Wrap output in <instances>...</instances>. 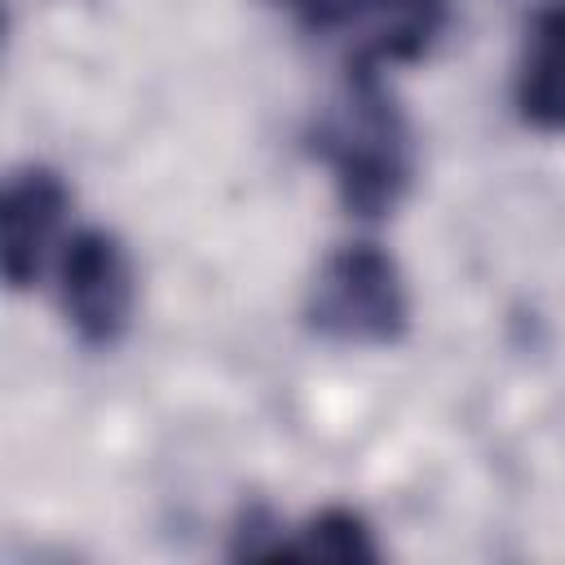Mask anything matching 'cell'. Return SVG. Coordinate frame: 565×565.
I'll return each instance as SVG.
<instances>
[{
  "label": "cell",
  "mask_w": 565,
  "mask_h": 565,
  "mask_svg": "<svg viewBox=\"0 0 565 565\" xmlns=\"http://www.w3.org/2000/svg\"><path fill=\"white\" fill-rule=\"evenodd\" d=\"M313 150L331 168L349 216L380 221L406 199L415 177V137L397 97L384 88L380 66H344V84L313 128Z\"/></svg>",
  "instance_id": "6da1fadb"
},
{
  "label": "cell",
  "mask_w": 565,
  "mask_h": 565,
  "mask_svg": "<svg viewBox=\"0 0 565 565\" xmlns=\"http://www.w3.org/2000/svg\"><path fill=\"white\" fill-rule=\"evenodd\" d=\"M305 322L309 331L335 344H397L411 327V300L393 256L375 243L335 247L309 282Z\"/></svg>",
  "instance_id": "7a4b0ae2"
},
{
  "label": "cell",
  "mask_w": 565,
  "mask_h": 565,
  "mask_svg": "<svg viewBox=\"0 0 565 565\" xmlns=\"http://www.w3.org/2000/svg\"><path fill=\"white\" fill-rule=\"evenodd\" d=\"M57 296H62L66 322L88 349L119 344L132 322V300H137L132 260L119 234L102 225L75 230L57 260Z\"/></svg>",
  "instance_id": "3957f363"
},
{
  "label": "cell",
  "mask_w": 565,
  "mask_h": 565,
  "mask_svg": "<svg viewBox=\"0 0 565 565\" xmlns=\"http://www.w3.org/2000/svg\"><path fill=\"white\" fill-rule=\"evenodd\" d=\"M446 22V0H327L318 31H349V62H415Z\"/></svg>",
  "instance_id": "277c9868"
},
{
  "label": "cell",
  "mask_w": 565,
  "mask_h": 565,
  "mask_svg": "<svg viewBox=\"0 0 565 565\" xmlns=\"http://www.w3.org/2000/svg\"><path fill=\"white\" fill-rule=\"evenodd\" d=\"M66 203H71L66 181L44 163H26L9 177L0 225H4V278L13 291H26L40 278L49 243L62 230Z\"/></svg>",
  "instance_id": "5b68a950"
},
{
  "label": "cell",
  "mask_w": 565,
  "mask_h": 565,
  "mask_svg": "<svg viewBox=\"0 0 565 565\" xmlns=\"http://www.w3.org/2000/svg\"><path fill=\"white\" fill-rule=\"evenodd\" d=\"M521 119L543 132H565V4L543 9L530 26L516 71Z\"/></svg>",
  "instance_id": "8992f818"
},
{
  "label": "cell",
  "mask_w": 565,
  "mask_h": 565,
  "mask_svg": "<svg viewBox=\"0 0 565 565\" xmlns=\"http://www.w3.org/2000/svg\"><path fill=\"white\" fill-rule=\"evenodd\" d=\"M278 556H300V561H380V547L371 539V525L353 508H322L309 516L296 539H282Z\"/></svg>",
  "instance_id": "52a82bcc"
},
{
  "label": "cell",
  "mask_w": 565,
  "mask_h": 565,
  "mask_svg": "<svg viewBox=\"0 0 565 565\" xmlns=\"http://www.w3.org/2000/svg\"><path fill=\"white\" fill-rule=\"evenodd\" d=\"M291 4H296V9H300V18H305V22H309V26H313V22H318V13H322V4H327V0H291Z\"/></svg>",
  "instance_id": "ba28073f"
}]
</instances>
